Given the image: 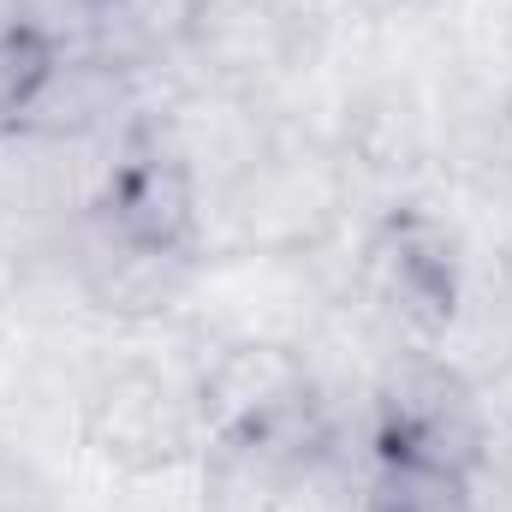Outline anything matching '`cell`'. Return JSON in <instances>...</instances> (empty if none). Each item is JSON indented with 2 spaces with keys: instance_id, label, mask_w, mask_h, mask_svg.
I'll use <instances>...</instances> for the list:
<instances>
[{
  "instance_id": "1",
  "label": "cell",
  "mask_w": 512,
  "mask_h": 512,
  "mask_svg": "<svg viewBox=\"0 0 512 512\" xmlns=\"http://www.w3.org/2000/svg\"><path fill=\"white\" fill-rule=\"evenodd\" d=\"M227 245L239 256H310L352 209V161L340 143L274 126L268 143L215 191Z\"/></svg>"
},
{
  "instance_id": "2",
  "label": "cell",
  "mask_w": 512,
  "mask_h": 512,
  "mask_svg": "<svg viewBox=\"0 0 512 512\" xmlns=\"http://www.w3.org/2000/svg\"><path fill=\"white\" fill-rule=\"evenodd\" d=\"M465 280H471V262H465L459 227L423 203L387 209L352 268V286L370 322H382L393 346H417V352L447 346L465 304Z\"/></svg>"
},
{
  "instance_id": "3",
  "label": "cell",
  "mask_w": 512,
  "mask_h": 512,
  "mask_svg": "<svg viewBox=\"0 0 512 512\" xmlns=\"http://www.w3.org/2000/svg\"><path fill=\"white\" fill-rule=\"evenodd\" d=\"M370 417H376L370 423L376 465L435 471L459 483H471L495 435L477 405V387L441 352H417V346H393V358L376 376V393H370Z\"/></svg>"
},
{
  "instance_id": "4",
  "label": "cell",
  "mask_w": 512,
  "mask_h": 512,
  "mask_svg": "<svg viewBox=\"0 0 512 512\" xmlns=\"http://www.w3.org/2000/svg\"><path fill=\"white\" fill-rule=\"evenodd\" d=\"M90 215H102L114 233L155 251H209V191L161 108H137L126 131L108 143Z\"/></svg>"
},
{
  "instance_id": "5",
  "label": "cell",
  "mask_w": 512,
  "mask_h": 512,
  "mask_svg": "<svg viewBox=\"0 0 512 512\" xmlns=\"http://www.w3.org/2000/svg\"><path fill=\"white\" fill-rule=\"evenodd\" d=\"M316 36V0H191L179 54L203 66V90L262 96L274 78L310 60Z\"/></svg>"
},
{
  "instance_id": "6",
  "label": "cell",
  "mask_w": 512,
  "mask_h": 512,
  "mask_svg": "<svg viewBox=\"0 0 512 512\" xmlns=\"http://www.w3.org/2000/svg\"><path fill=\"white\" fill-rule=\"evenodd\" d=\"M84 441L126 477H161L203 447L197 399L155 364H108L84 393Z\"/></svg>"
},
{
  "instance_id": "7",
  "label": "cell",
  "mask_w": 512,
  "mask_h": 512,
  "mask_svg": "<svg viewBox=\"0 0 512 512\" xmlns=\"http://www.w3.org/2000/svg\"><path fill=\"white\" fill-rule=\"evenodd\" d=\"M191 399H197L203 447L209 441L262 435V429H280L292 417L322 411L304 346L268 340V334H239V340L215 346V358L191 382Z\"/></svg>"
},
{
  "instance_id": "8",
  "label": "cell",
  "mask_w": 512,
  "mask_h": 512,
  "mask_svg": "<svg viewBox=\"0 0 512 512\" xmlns=\"http://www.w3.org/2000/svg\"><path fill=\"white\" fill-rule=\"evenodd\" d=\"M66 262H72L78 292L120 322H155V316L179 310L203 280V256L137 245L90 209L66 227Z\"/></svg>"
},
{
  "instance_id": "9",
  "label": "cell",
  "mask_w": 512,
  "mask_h": 512,
  "mask_svg": "<svg viewBox=\"0 0 512 512\" xmlns=\"http://www.w3.org/2000/svg\"><path fill=\"white\" fill-rule=\"evenodd\" d=\"M137 78L143 72H131V66L96 54V48L54 54L48 72L36 78L30 102H24V114H18V131L60 137V143H108L143 108Z\"/></svg>"
},
{
  "instance_id": "10",
  "label": "cell",
  "mask_w": 512,
  "mask_h": 512,
  "mask_svg": "<svg viewBox=\"0 0 512 512\" xmlns=\"http://www.w3.org/2000/svg\"><path fill=\"white\" fill-rule=\"evenodd\" d=\"M423 149H429V108H423V96L411 84L387 78V84L358 96V108L346 120V143H340V155L352 167L405 173V167L423 161Z\"/></svg>"
},
{
  "instance_id": "11",
  "label": "cell",
  "mask_w": 512,
  "mask_h": 512,
  "mask_svg": "<svg viewBox=\"0 0 512 512\" xmlns=\"http://www.w3.org/2000/svg\"><path fill=\"white\" fill-rule=\"evenodd\" d=\"M507 352H512V251H501L483 274L465 280V304H459V322H453L441 358H447L465 382H477V376H489Z\"/></svg>"
},
{
  "instance_id": "12",
  "label": "cell",
  "mask_w": 512,
  "mask_h": 512,
  "mask_svg": "<svg viewBox=\"0 0 512 512\" xmlns=\"http://www.w3.org/2000/svg\"><path fill=\"white\" fill-rule=\"evenodd\" d=\"M268 512H370V483L346 459L340 435H328L286 471V483H280Z\"/></svg>"
},
{
  "instance_id": "13",
  "label": "cell",
  "mask_w": 512,
  "mask_h": 512,
  "mask_svg": "<svg viewBox=\"0 0 512 512\" xmlns=\"http://www.w3.org/2000/svg\"><path fill=\"white\" fill-rule=\"evenodd\" d=\"M48 60H54V48L36 30H24V24L0 30V137L18 131V114H24L36 78L48 72Z\"/></svg>"
},
{
  "instance_id": "14",
  "label": "cell",
  "mask_w": 512,
  "mask_h": 512,
  "mask_svg": "<svg viewBox=\"0 0 512 512\" xmlns=\"http://www.w3.org/2000/svg\"><path fill=\"white\" fill-rule=\"evenodd\" d=\"M477 405H483V417H489V429L501 423V429H512V352L489 370V376H477Z\"/></svg>"
},
{
  "instance_id": "15",
  "label": "cell",
  "mask_w": 512,
  "mask_h": 512,
  "mask_svg": "<svg viewBox=\"0 0 512 512\" xmlns=\"http://www.w3.org/2000/svg\"><path fill=\"white\" fill-rule=\"evenodd\" d=\"M0 512H54V507H48V495L30 483V471H18V465L0 459Z\"/></svg>"
},
{
  "instance_id": "16",
  "label": "cell",
  "mask_w": 512,
  "mask_h": 512,
  "mask_svg": "<svg viewBox=\"0 0 512 512\" xmlns=\"http://www.w3.org/2000/svg\"><path fill=\"white\" fill-rule=\"evenodd\" d=\"M501 126H507V143H512V96H507V108H501Z\"/></svg>"
}]
</instances>
